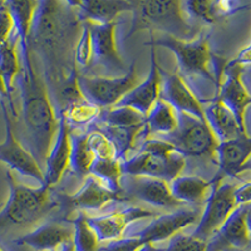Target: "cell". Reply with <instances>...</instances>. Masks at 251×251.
Here are the masks:
<instances>
[{"label":"cell","mask_w":251,"mask_h":251,"mask_svg":"<svg viewBox=\"0 0 251 251\" xmlns=\"http://www.w3.org/2000/svg\"><path fill=\"white\" fill-rule=\"evenodd\" d=\"M30 50V46L20 48L22 60L18 84L28 140L34 152V158L40 165V162L47 161L57 136L58 116H55L54 108L49 100L46 84L31 60Z\"/></svg>","instance_id":"6da1fadb"},{"label":"cell","mask_w":251,"mask_h":251,"mask_svg":"<svg viewBox=\"0 0 251 251\" xmlns=\"http://www.w3.org/2000/svg\"><path fill=\"white\" fill-rule=\"evenodd\" d=\"M132 24L127 38L137 31L161 30L166 35L181 40L195 39L194 26L187 22L182 10V1L174 0H146L132 1Z\"/></svg>","instance_id":"7a4b0ae2"},{"label":"cell","mask_w":251,"mask_h":251,"mask_svg":"<svg viewBox=\"0 0 251 251\" xmlns=\"http://www.w3.org/2000/svg\"><path fill=\"white\" fill-rule=\"evenodd\" d=\"M121 166L122 175L151 177L171 183L185 169L186 158L170 143L160 138H147L140 152Z\"/></svg>","instance_id":"3957f363"},{"label":"cell","mask_w":251,"mask_h":251,"mask_svg":"<svg viewBox=\"0 0 251 251\" xmlns=\"http://www.w3.org/2000/svg\"><path fill=\"white\" fill-rule=\"evenodd\" d=\"M79 19L75 9L68 3L60 1H38L33 25L30 31V40L49 54L58 55L64 51L67 38L75 28L73 20Z\"/></svg>","instance_id":"277c9868"},{"label":"cell","mask_w":251,"mask_h":251,"mask_svg":"<svg viewBox=\"0 0 251 251\" xmlns=\"http://www.w3.org/2000/svg\"><path fill=\"white\" fill-rule=\"evenodd\" d=\"M8 178L9 200L0 211V234L10 228L26 226L37 223L49 208V188L40 186L39 188L19 185L14 181L10 171Z\"/></svg>","instance_id":"5b68a950"},{"label":"cell","mask_w":251,"mask_h":251,"mask_svg":"<svg viewBox=\"0 0 251 251\" xmlns=\"http://www.w3.org/2000/svg\"><path fill=\"white\" fill-rule=\"evenodd\" d=\"M145 46L167 48L176 57L178 68L183 75H201L210 82H215L211 71L208 68L211 53L205 35H200L192 40H181L170 35L154 39L153 31H150V40L146 42Z\"/></svg>","instance_id":"8992f818"},{"label":"cell","mask_w":251,"mask_h":251,"mask_svg":"<svg viewBox=\"0 0 251 251\" xmlns=\"http://www.w3.org/2000/svg\"><path fill=\"white\" fill-rule=\"evenodd\" d=\"M178 125L172 133L156 136V138L170 143L178 153L186 157H215L217 140L205 121L190 114L177 113Z\"/></svg>","instance_id":"52a82bcc"},{"label":"cell","mask_w":251,"mask_h":251,"mask_svg":"<svg viewBox=\"0 0 251 251\" xmlns=\"http://www.w3.org/2000/svg\"><path fill=\"white\" fill-rule=\"evenodd\" d=\"M78 87L87 102L94 106H116L126 94L137 86L138 75L136 71V62H132L125 75L116 78L104 77H78Z\"/></svg>","instance_id":"ba28073f"},{"label":"cell","mask_w":251,"mask_h":251,"mask_svg":"<svg viewBox=\"0 0 251 251\" xmlns=\"http://www.w3.org/2000/svg\"><path fill=\"white\" fill-rule=\"evenodd\" d=\"M235 190L236 187L231 183H217L214 180L212 191L206 200L205 210L201 214L197 227L191 234L192 236L208 241L219 232L220 227L237 207Z\"/></svg>","instance_id":"9c48e42d"},{"label":"cell","mask_w":251,"mask_h":251,"mask_svg":"<svg viewBox=\"0 0 251 251\" xmlns=\"http://www.w3.org/2000/svg\"><path fill=\"white\" fill-rule=\"evenodd\" d=\"M1 111H3L4 122H5V140L0 143V162L5 163L9 169L17 171L18 174L34 178L40 183V186H43V169L40 167L33 153L26 151L15 137L12 120L4 102H1Z\"/></svg>","instance_id":"30bf717a"},{"label":"cell","mask_w":251,"mask_h":251,"mask_svg":"<svg viewBox=\"0 0 251 251\" xmlns=\"http://www.w3.org/2000/svg\"><path fill=\"white\" fill-rule=\"evenodd\" d=\"M121 187L122 192L125 191L129 199L145 201L154 207L174 208L183 205L172 196L170 183L162 180L151 178V177L122 175Z\"/></svg>","instance_id":"8fae6325"},{"label":"cell","mask_w":251,"mask_h":251,"mask_svg":"<svg viewBox=\"0 0 251 251\" xmlns=\"http://www.w3.org/2000/svg\"><path fill=\"white\" fill-rule=\"evenodd\" d=\"M160 75L161 100L170 104L177 113L190 114L197 120L206 122L200 100L186 84L180 73H170L160 67Z\"/></svg>","instance_id":"7c38bea8"},{"label":"cell","mask_w":251,"mask_h":251,"mask_svg":"<svg viewBox=\"0 0 251 251\" xmlns=\"http://www.w3.org/2000/svg\"><path fill=\"white\" fill-rule=\"evenodd\" d=\"M225 80L219 86L216 98L225 104L236 118L243 131L245 128V111L251 104V96L248 93L241 80L243 67L231 60L224 69Z\"/></svg>","instance_id":"4fadbf2b"},{"label":"cell","mask_w":251,"mask_h":251,"mask_svg":"<svg viewBox=\"0 0 251 251\" xmlns=\"http://www.w3.org/2000/svg\"><path fill=\"white\" fill-rule=\"evenodd\" d=\"M200 217V211H197L196 208H181L178 211L171 212V214L157 216L137 236L142 240L143 244L165 241L181 232V230L187 226L199 221Z\"/></svg>","instance_id":"5bb4252c"},{"label":"cell","mask_w":251,"mask_h":251,"mask_svg":"<svg viewBox=\"0 0 251 251\" xmlns=\"http://www.w3.org/2000/svg\"><path fill=\"white\" fill-rule=\"evenodd\" d=\"M92 37V48H93V63L104 67L111 72H127L122 58L117 50L114 31L117 22L109 24H93L89 23ZM92 63V64H93Z\"/></svg>","instance_id":"9a60e30c"},{"label":"cell","mask_w":251,"mask_h":251,"mask_svg":"<svg viewBox=\"0 0 251 251\" xmlns=\"http://www.w3.org/2000/svg\"><path fill=\"white\" fill-rule=\"evenodd\" d=\"M156 216V212L141 207H127L122 211L97 217L87 216L91 228L100 241H114L122 237L123 232L132 223L137 220Z\"/></svg>","instance_id":"2e32d148"},{"label":"cell","mask_w":251,"mask_h":251,"mask_svg":"<svg viewBox=\"0 0 251 251\" xmlns=\"http://www.w3.org/2000/svg\"><path fill=\"white\" fill-rule=\"evenodd\" d=\"M154 50H156L154 47H151V69H150L149 77L142 83L137 84L133 89H131L116 106L129 107L146 117L152 109V107L154 106V103L160 100V64L157 62Z\"/></svg>","instance_id":"e0dca14e"},{"label":"cell","mask_w":251,"mask_h":251,"mask_svg":"<svg viewBox=\"0 0 251 251\" xmlns=\"http://www.w3.org/2000/svg\"><path fill=\"white\" fill-rule=\"evenodd\" d=\"M73 241V227L57 221H48L14 240L17 245H26L35 251H59Z\"/></svg>","instance_id":"ac0fdd59"},{"label":"cell","mask_w":251,"mask_h":251,"mask_svg":"<svg viewBox=\"0 0 251 251\" xmlns=\"http://www.w3.org/2000/svg\"><path fill=\"white\" fill-rule=\"evenodd\" d=\"M62 116H58V131L51 145L50 152L46 161L44 185L46 187L55 185L60 181L63 174L69 167L71 158V131Z\"/></svg>","instance_id":"d6986e66"},{"label":"cell","mask_w":251,"mask_h":251,"mask_svg":"<svg viewBox=\"0 0 251 251\" xmlns=\"http://www.w3.org/2000/svg\"><path fill=\"white\" fill-rule=\"evenodd\" d=\"M83 22L93 24H109L125 12H132V1L125 0H84L67 1Z\"/></svg>","instance_id":"ffe728a7"},{"label":"cell","mask_w":251,"mask_h":251,"mask_svg":"<svg viewBox=\"0 0 251 251\" xmlns=\"http://www.w3.org/2000/svg\"><path fill=\"white\" fill-rule=\"evenodd\" d=\"M217 165L220 172L227 176H237L251 157V137L240 136L231 141L219 142L216 147Z\"/></svg>","instance_id":"44dd1931"},{"label":"cell","mask_w":251,"mask_h":251,"mask_svg":"<svg viewBox=\"0 0 251 251\" xmlns=\"http://www.w3.org/2000/svg\"><path fill=\"white\" fill-rule=\"evenodd\" d=\"M206 123L214 133L217 142L231 141L240 136H245L246 132L241 129L232 112L220 102L217 98L208 103V106L203 108Z\"/></svg>","instance_id":"7402d4cb"},{"label":"cell","mask_w":251,"mask_h":251,"mask_svg":"<svg viewBox=\"0 0 251 251\" xmlns=\"http://www.w3.org/2000/svg\"><path fill=\"white\" fill-rule=\"evenodd\" d=\"M121 195L114 194L103 185L98 178L89 175L84 185L77 194L68 197V203L77 210H100L111 201H123Z\"/></svg>","instance_id":"603a6c76"},{"label":"cell","mask_w":251,"mask_h":251,"mask_svg":"<svg viewBox=\"0 0 251 251\" xmlns=\"http://www.w3.org/2000/svg\"><path fill=\"white\" fill-rule=\"evenodd\" d=\"M214 181H206L197 176H178L171 183L172 196L181 203L201 205L207 199L208 190Z\"/></svg>","instance_id":"cb8c5ba5"},{"label":"cell","mask_w":251,"mask_h":251,"mask_svg":"<svg viewBox=\"0 0 251 251\" xmlns=\"http://www.w3.org/2000/svg\"><path fill=\"white\" fill-rule=\"evenodd\" d=\"M5 6L10 13L14 24V35L18 38L20 48L30 46V31L33 25L38 1L31 0H12L5 1Z\"/></svg>","instance_id":"d4e9b609"},{"label":"cell","mask_w":251,"mask_h":251,"mask_svg":"<svg viewBox=\"0 0 251 251\" xmlns=\"http://www.w3.org/2000/svg\"><path fill=\"white\" fill-rule=\"evenodd\" d=\"M245 212L246 205L237 206L217 232L220 239L232 248L246 249L251 243L245 223Z\"/></svg>","instance_id":"484cf974"},{"label":"cell","mask_w":251,"mask_h":251,"mask_svg":"<svg viewBox=\"0 0 251 251\" xmlns=\"http://www.w3.org/2000/svg\"><path fill=\"white\" fill-rule=\"evenodd\" d=\"M177 112L161 98L154 103L145 120V126L149 133H154L156 136L172 133L177 128Z\"/></svg>","instance_id":"4316f807"},{"label":"cell","mask_w":251,"mask_h":251,"mask_svg":"<svg viewBox=\"0 0 251 251\" xmlns=\"http://www.w3.org/2000/svg\"><path fill=\"white\" fill-rule=\"evenodd\" d=\"M96 160L87 140V133L71 134V158L69 167L77 176L84 177L89 175V170Z\"/></svg>","instance_id":"83f0119b"},{"label":"cell","mask_w":251,"mask_h":251,"mask_svg":"<svg viewBox=\"0 0 251 251\" xmlns=\"http://www.w3.org/2000/svg\"><path fill=\"white\" fill-rule=\"evenodd\" d=\"M122 161L120 160H96L89 170V175L94 176L112 192L122 196L121 178H122Z\"/></svg>","instance_id":"f1b7e54d"},{"label":"cell","mask_w":251,"mask_h":251,"mask_svg":"<svg viewBox=\"0 0 251 251\" xmlns=\"http://www.w3.org/2000/svg\"><path fill=\"white\" fill-rule=\"evenodd\" d=\"M17 40L18 38L13 33L8 43L0 47V73L3 75L6 91H8L10 98H12V93L14 91L15 78H18L20 73V62L18 60L17 50H15Z\"/></svg>","instance_id":"f546056e"},{"label":"cell","mask_w":251,"mask_h":251,"mask_svg":"<svg viewBox=\"0 0 251 251\" xmlns=\"http://www.w3.org/2000/svg\"><path fill=\"white\" fill-rule=\"evenodd\" d=\"M98 120L103 126L117 127V128H137L145 125L146 117L129 107H117L108 111H102Z\"/></svg>","instance_id":"4dcf8cb0"},{"label":"cell","mask_w":251,"mask_h":251,"mask_svg":"<svg viewBox=\"0 0 251 251\" xmlns=\"http://www.w3.org/2000/svg\"><path fill=\"white\" fill-rule=\"evenodd\" d=\"M100 112H102V108L100 107L94 106L87 100H80L60 109L58 112V116H62L71 128L72 126L82 127V126L89 125L93 121H97L100 118Z\"/></svg>","instance_id":"1f68e13d"},{"label":"cell","mask_w":251,"mask_h":251,"mask_svg":"<svg viewBox=\"0 0 251 251\" xmlns=\"http://www.w3.org/2000/svg\"><path fill=\"white\" fill-rule=\"evenodd\" d=\"M73 225V246L75 251H100V240L88 225L87 216L79 212L71 221Z\"/></svg>","instance_id":"d6a6232c"},{"label":"cell","mask_w":251,"mask_h":251,"mask_svg":"<svg viewBox=\"0 0 251 251\" xmlns=\"http://www.w3.org/2000/svg\"><path fill=\"white\" fill-rule=\"evenodd\" d=\"M87 140L91 151L98 160H116L117 150L111 140L100 128H93L87 133ZM118 160V158H117Z\"/></svg>","instance_id":"836d02e7"},{"label":"cell","mask_w":251,"mask_h":251,"mask_svg":"<svg viewBox=\"0 0 251 251\" xmlns=\"http://www.w3.org/2000/svg\"><path fill=\"white\" fill-rule=\"evenodd\" d=\"M182 10L186 17L203 20L206 23H214L219 18L216 1H202V0L182 1Z\"/></svg>","instance_id":"e575fe53"},{"label":"cell","mask_w":251,"mask_h":251,"mask_svg":"<svg viewBox=\"0 0 251 251\" xmlns=\"http://www.w3.org/2000/svg\"><path fill=\"white\" fill-rule=\"evenodd\" d=\"M75 60L80 67H89L93 63V48L89 24L84 22L82 25V34L75 50Z\"/></svg>","instance_id":"d590c367"},{"label":"cell","mask_w":251,"mask_h":251,"mask_svg":"<svg viewBox=\"0 0 251 251\" xmlns=\"http://www.w3.org/2000/svg\"><path fill=\"white\" fill-rule=\"evenodd\" d=\"M162 251H207V241L178 232L170 239L169 246Z\"/></svg>","instance_id":"8d00e7d4"},{"label":"cell","mask_w":251,"mask_h":251,"mask_svg":"<svg viewBox=\"0 0 251 251\" xmlns=\"http://www.w3.org/2000/svg\"><path fill=\"white\" fill-rule=\"evenodd\" d=\"M143 245L145 244L138 236L126 237L109 241L106 246L100 248V251H137Z\"/></svg>","instance_id":"74e56055"},{"label":"cell","mask_w":251,"mask_h":251,"mask_svg":"<svg viewBox=\"0 0 251 251\" xmlns=\"http://www.w3.org/2000/svg\"><path fill=\"white\" fill-rule=\"evenodd\" d=\"M14 31V24L10 13L8 12L5 4L0 9V47L8 43Z\"/></svg>","instance_id":"f35d334b"},{"label":"cell","mask_w":251,"mask_h":251,"mask_svg":"<svg viewBox=\"0 0 251 251\" xmlns=\"http://www.w3.org/2000/svg\"><path fill=\"white\" fill-rule=\"evenodd\" d=\"M235 199L237 206L251 203V182L240 186L235 190Z\"/></svg>","instance_id":"ab89813d"},{"label":"cell","mask_w":251,"mask_h":251,"mask_svg":"<svg viewBox=\"0 0 251 251\" xmlns=\"http://www.w3.org/2000/svg\"><path fill=\"white\" fill-rule=\"evenodd\" d=\"M232 62L236 63V64H239L241 67L245 66V64H251V43L240 51L239 55Z\"/></svg>","instance_id":"60d3db41"},{"label":"cell","mask_w":251,"mask_h":251,"mask_svg":"<svg viewBox=\"0 0 251 251\" xmlns=\"http://www.w3.org/2000/svg\"><path fill=\"white\" fill-rule=\"evenodd\" d=\"M0 96H1V97H4V98H6V100H9V106H10V109H12L13 113L15 114L14 103H13V100H12V98L9 97L8 91H6L5 83H4V78H3V75H1V73H0Z\"/></svg>","instance_id":"b9f144b4"},{"label":"cell","mask_w":251,"mask_h":251,"mask_svg":"<svg viewBox=\"0 0 251 251\" xmlns=\"http://www.w3.org/2000/svg\"><path fill=\"white\" fill-rule=\"evenodd\" d=\"M245 223H246V227H248L249 236H250L251 239V203H248V205H246Z\"/></svg>","instance_id":"7bdbcfd3"},{"label":"cell","mask_w":251,"mask_h":251,"mask_svg":"<svg viewBox=\"0 0 251 251\" xmlns=\"http://www.w3.org/2000/svg\"><path fill=\"white\" fill-rule=\"evenodd\" d=\"M163 249H158L153 245V244H145L143 246H141L137 251H162Z\"/></svg>","instance_id":"ee69618b"},{"label":"cell","mask_w":251,"mask_h":251,"mask_svg":"<svg viewBox=\"0 0 251 251\" xmlns=\"http://www.w3.org/2000/svg\"><path fill=\"white\" fill-rule=\"evenodd\" d=\"M59 251H75V246H73V243L66 245L64 248L62 249V250H59Z\"/></svg>","instance_id":"f6af8a7d"},{"label":"cell","mask_w":251,"mask_h":251,"mask_svg":"<svg viewBox=\"0 0 251 251\" xmlns=\"http://www.w3.org/2000/svg\"><path fill=\"white\" fill-rule=\"evenodd\" d=\"M245 170H251V157H250V160H249L248 162H246L245 165H244L243 171H245Z\"/></svg>","instance_id":"bcb514c9"},{"label":"cell","mask_w":251,"mask_h":251,"mask_svg":"<svg viewBox=\"0 0 251 251\" xmlns=\"http://www.w3.org/2000/svg\"><path fill=\"white\" fill-rule=\"evenodd\" d=\"M4 4H5V1H0V9L3 8V6H4Z\"/></svg>","instance_id":"7dc6e473"},{"label":"cell","mask_w":251,"mask_h":251,"mask_svg":"<svg viewBox=\"0 0 251 251\" xmlns=\"http://www.w3.org/2000/svg\"><path fill=\"white\" fill-rule=\"evenodd\" d=\"M246 251H251V248H249V249H248V250H246Z\"/></svg>","instance_id":"c3c4849f"},{"label":"cell","mask_w":251,"mask_h":251,"mask_svg":"<svg viewBox=\"0 0 251 251\" xmlns=\"http://www.w3.org/2000/svg\"><path fill=\"white\" fill-rule=\"evenodd\" d=\"M0 251H4V250H3V249H1V248H0Z\"/></svg>","instance_id":"681fc988"}]
</instances>
